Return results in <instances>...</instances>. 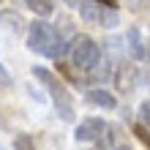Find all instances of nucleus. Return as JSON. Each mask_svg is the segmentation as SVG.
<instances>
[{
	"instance_id": "obj_1",
	"label": "nucleus",
	"mask_w": 150,
	"mask_h": 150,
	"mask_svg": "<svg viewBox=\"0 0 150 150\" xmlns=\"http://www.w3.org/2000/svg\"><path fill=\"white\" fill-rule=\"evenodd\" d=\"M28 47L33 52H41L47 57H63L68 44L60 38V33L47 22H33L28 30Z\"/></svg>"
},
{
	"instance_id": "obj_2",
	"label": "nucleus",
	"mask_w": 150,
	"mask_h": 150,
	"mask_svg": "<svg viewBox=\"0 0 150 150\" xmlns=\"http://www.w3.org/2000/svg\"><path fill=\"white\" fill-rule=\"evenodd\" d=\"M33 74H36V79H38V82H44V87H47V90H49V96L55 98L57 115H63V120H68V123H71V120H74V104H71V96H68L66 85L60 82V79L52 74V71H47V68H41V66H36V68H33Z\"/></svg>"
},
{
	"instance_id": "obj_3",
	"label": "nucleus",
	"mask_w": 150,
	"mask_h": 150,
	"mask_svg": "<svg viewBox=\"0 0 150 150\" xmlns=\"http://www.w3.org/2000/svg\"><path fill=\"white\" fill-rule=\"evenodd\" d=\"M101 60V47L96 44L90 36H76L71 44V63L74 68H82V71H93Z\"/></svg>"
},
{
	"instance_id": "obj_4",
	"label": "nucleus",
	"mask_w": 150,
	"mask_h": 150,
	"mask_svg": "<svg viewBox=\"0 0 150 150\" xmlns=\"http://www.w3.org/2000/svg\"><path fill=\"white\" fill-rule=\"evenodd\" d=\"M104 131H109V126L104 120H98V117H85L82 123L76 126V139L79 142H98V139L104 137Z\"/></svg>"
},
{
	"instance_id": "obj_5",
	"label": "nucleus",
	"mask_w": 150,
	"mask_h": 150,
	"mask_svg": "<svg viewBox=\"0 0 150 150\" xmlns=\"http://www.w3.org/2000/svg\"><path fill=\"white\" fill-rule=\"evenodd\" d=\"M137 79H139L137 66L123 63V66L117 68V74H115V85H117V90H123V93H131V90L137 87Z\"/></svg>"
},
{
	"instance_id": "obj_6",
	"label": "nucleus",
	"mask_w": 150,
	"mask_h": 150,
	"mask_svg": "<svg viewBox=\"0 0 150 150\" xmlns=\"http://www.w3.org/2000/svg\"><path fill=\"white\" fill-rule=\"evenodd\" d=\"M79 14L87 25H104V3H96V0H82L79 3Z\"/></svg>"
},
{
	"instance_id": "obj_7",
	"label": "nucleus",
	"mask_w": 150,
	"mask_h": 150,
	"mask_svg": "<svg viewBox=\"0 0 150 150\" xmlns=\"http://www.w3.org/2000/svg\"><path fill=\"white\" fill-rule=\"evenodd\" d=\"M87 98H90L96 107H104V109H115V107H117L115 96H112L109 90H101V87H93V90H87Z\"/></svg>"
},
{
	"instance_id": "obj_8",
	"label": "nucleus",
	"mask_w": 150,
	"mask_h": 150,
	"mask_svg": "<svg viewBox=\"0 0 150 150\" xmlns=\"http://www.w3.org/2000/svg\"><path fill=\"white\" fill-rule=\"evenodd\" d=\"M126 36H128V52H131L137 60H145V57H147V49H145L147 44H142V36H139V30H137V28H131Z\"/></svg>"
},
{
	"instance_id": "obj_9",
	"label": "nucleus",
	"mask_w": 150,
	"mask_h": 150,
	"mask_svg": "<svg viewBox=\"0 0 150 150\" xmlns=\"http://www.w3.org/2000/svg\"><path fill=\"white\" fill-rule=\"evenodd\" d=\"M25 3H28V8L36 11L38 16H49L52 11H55V3H52V0H25Z\"/></svg>"
},
{
	"instance_id": "obj_10",
	"label": "nucleus",
	"mask_w": 150,
	"mask_h": 150,
	"mask_svg": "<svg viewBox=\"0 0 150 150\" xmlns=\"http://www.w3.org/2000/svg\"><path fill=\"white\" fill-rule=\"evenodd\" d=\"M14 150H36L33 137H30V134H19V137L14 139Z\"/></svg>"
},
{
	"instance_id": "obj_11",
	"label": "nucleus",
	"mask_w": 150,
	"mask_h": 150,
	"mask_svg": "<svg viewBox=\"0 0 150 150\" xmlns=\"http://www.w3.org/2000/svg\"><path fill=\"white\" fill-rule=\"evenodd\" d=\"M0 19H3V22H11L8 28H16V30L22 28V19H19V14H8V11H3V14H0Z\"/></svg>"
},
{
	"instance_id": "obj_12",
	"label": "nucleus",
	"mask_w": 150,
	"mask_h": 150,
	"mask_svg": "<svg viewBox=\"0 0 150 150\" xmlns=\"http://www.w3.org/2000/svg\"><path fill=\"white\" fill-rule=\"evenodd\" d=\"M139 117H142L145 126H150V101H145L142 107H139Z\"/></svg>"
},
{
	"instance_id": "obj_13",
	"label": "nucleus",
	"mask_w": 150,
	"mask_h": 150,
	"mask_svg": "<svg viewBox=\"0 0 150 150\" xmlns=\"http://www.w3.org/2000/svg\"><path fill=\"white\" fill-rule=\"evenodd\" d=\"M134 134H139V139H142V142L150 147V134L145 131V126H137V128H134Z\"/></svg>"
},
{
	"instance_id": "obj_14",
	"label": "nucleus",
	"mask_w": 150,
	"mask_h": 150,
	"mask_svg": "<svg viewBox=\"0 0 150 150\" xmlns=\"http://www.w3.org/2000/svg\"><path fill=\"white\" fill-rule=\"evenodd\" d=\"M0 85H3V87H8V85H11V76L3 71V66H0Z\"/></svg>"
},
{
	"instance_id": "obj_15",
	"label": "nucleus",
	"mask_w": 150,
	"mask_h": 150,
	"mask_svg": "<svg viewBox=\"0 0 150 150\" xmlns=\"http://www.w3.org/2000/svg\"><path fill=\"white\" fill-rule=\"evenodd\" d=\"M104 6H109V8H112V6H115V0H104Z\"/></svg>"
},
{
	"instance_id": "obj_16",
	"label": "nucleus",
	"mask_w": 150,
	"mask_h": 150,
	"mask_svg": "<svg viewBox=\"0 0 150 150\" xmlns=\"http://www.w3.org/2000/svg\"><path fill=\"white\" fill-rule=\"evenodd\" d=\"M147 60H150V41H147Z\"/></svg>"
},
{
	"instance_id": "obj_17",
	"label": "nucleus",
	"mask_w": 150,
	"mask_h": 150,
	"mask_svg": "<svg viewBox=\"0 0 150 150\" xmlns=\"http://www.w3.org/2000/svg\"><path fill=\"white\" fill-rule=\"evenodd\" d=\"M0 3H3V0H0Z\"/></svg>"
}]
</instances>
